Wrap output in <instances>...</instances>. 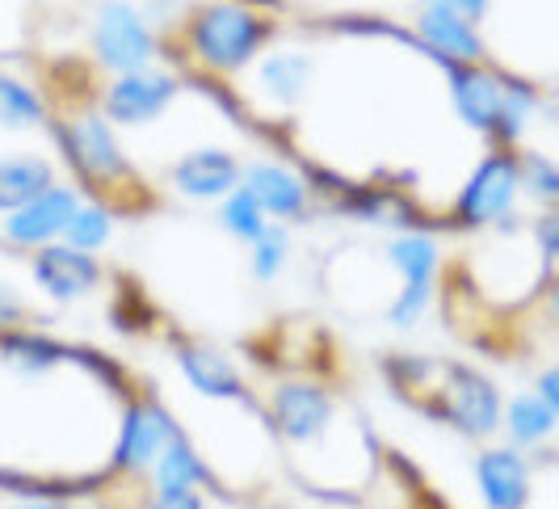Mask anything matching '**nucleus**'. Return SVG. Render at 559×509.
<instances>
[{
    "label": "nucleus",
    "instance_id": "obj_1",
    "mask_svg": "<svg viewBox=\"0 0 559 509\" xmlns=\"http://www.w3.org/2000/svg\"><path fill=\"white\" fill-rule=\"evenodd\" d=\"M265 17L252 13L249 4L240 0H215L190 22V47L194 56L215 68V72H231V68H245L252 59V51L265 43Z\"/></svg>",
    "mask_w": 559,
    "mask_h": 509
},
{
    "label": "nucleus",
    "instance_id": "obj_2",
    "mask_svg": "<svg viewBox=\"0 0 559 509\" xmlns=\"http://www.w3.org/2000/svg\"><path fill=\"white\" fill-rule=\"evenodd\" d=\"M93 47L97 59L114 68V72H143L152 63V29L143 22V13H135L127 0H106L97 9V26H93Z\"/></svg>",
    "mask_w": 559,
    "mask_h": 509
},
{
    "label": "nucleus",
    "instance_id": "obj_3",
    "mask_svg": "<svg viewBox=\"0 0 559 509\" xmlns=\"http://www.w3.org/2000/svg\"><path fill=\"white\" fill-rule=\"evenodd\" d=\"M518 181H522V173H518L513 156H504V152L488 156L459 199V220L467 227H488L509 220L513 199H518Z\"/></svg>",
    "mask_w": 559,
    "mask_h": 509
},
{
    "label": "nucleus",
    "instance_id": "obj_4",
    "mask_svg": "<svg viewBox=\"0 0 559 509\" xmlns=\"http://www.w3.org/2000/svg\"><path fill=\"white\" fill-rule=\"evenodd\" d=\"M438 396H442V409H447V417L463 434H472V438H488L497 425H501V400H497V388L476 375V370L467 367H447L442 370V388H438Z\"/></svg>",
    "mask_w": 559,
    "mask_h": 509
},
{
    "label": "nucleus",
    "instance_id": "obj_5",
    "mask_svg": "<svg viewBox=\"0 0 559 509\" xmlns=\"http://www.w3.org/2000/svg\"><path fill=\"white\" fill-rule=\"evenodd\" d=\"M173 97H177V76L143 68V72L118 76L106 88V114H110V122H122V127H143V122L160 118Z\"/></svg>",
    "mask_w": 559,
    "mask_h": 509
},
{
    "label": "nucleus",
    "instance_id": "obj_6",
    "mask_svg": "<svg viewBox=\"0 0 559 509\" xmlns=\"http://www.w3.org/2000/svg\"><path fill=\"white\" fill-rule=\"evenodd\" d=\"M76 206H81V202H76V190H72V186H51V190H43L34 202L17 206V211L9 215L4 236H9L13 245H51L56 236H63V227L76 215Z\"/></svg>",
    "mask_w": 559,
    "mask_h": 509
},
{
    "label": "nucleus",
    "instance_id": "obj_7",
    "mask_svg": "<svg viewBox=\"0 0 559 509\" xmlns=\"http://www.w3.org/2000/svg\"><path fill=\"white\" fill-rule=\"evenodd\" d=\"M63 143H68L72 165H76L88 181H118V177L127 173V161H122V152H118V143H114L110 127H106L97 114L72 118L68 131H63Z\"/></svg>",
    "mask_w": 559,
    "mask_h": 509
},
{
    "label": "nucleus",
    "instance_id": "obj_8",
    "mask_svg": "<svg viewBox=\"0 0 559 509\" xmlns=\"http://www.w3.org/2000/svg\"><path fill=\"white\" fill-rule=\"evenodd\" d=\"M177 438V429L168 422L165 409L156 404H131L127 409V422H122V438H118V463L127 472H143L152 467L160 451Z\"/></svg>",
    "mask_w": 559,
    "mask_h": 509
},
{
    "label": "nucleus",
    "instance_id": "obj_9",
    "mask_svg": "<svg viewBox=\"0 0 559 509\" xmlns=\"http://www.w3.org/2000/svg\"><path fill=\"white\" fill-rule=\"evenodd\" d=\"M34 279L51 299H81L97 286V261L68 245H47L34 257Z\"/></svg>",
    "mask_w": 559,
    "mask_h": 509
},
{
    "label": "nucleus",
    "instance_id": "obj_10",
    "mask_svg": "<svg viewBox=\"0 0 559 509\" xmlns=\"http://www.w3.org/2000/svg\"><path fill=\"white\" fill-rule=\"evenodd\" d=\"M476 481L488 509H526L531 501V476H526V463L522 454L497 447V451H484L476 459Z\"/></svg>",
    "mask_w": 559,
    "mask_h": 509
},
{
    "label": "nucleus",
    "instance_id": "obj_11",
    "mask_svg": "<svg viewBox=\"0 0 559 509\" xmlns=\"http://www.w3.org/2000/svg\"><path fill=\"white\" fill-rule=\"evenodd\" d=\"M329 417H333V404L311 383H286V388L274 392V425L290 442L320 438L329 429Z\"/></svg>",
    "mask_w": 559,
    "mask_h": 509
},
{
    "label": "nucleus",
    "instance_id": "obj_12",
    "mask_svg": "<svg viewBox=\"0 0 559 509\" xmlns=\"http://www.w3.org/2000/svg\"><path fill=\"white\" fill-rule=\"evenodd\" d=\"M236 181H240V165H236V156H227L219 147L190 152L173 169V186L186 199H224V194L236 190Z\"/></svg>",
    "mask_w": 559,
    "mask_h": 509
},
{
    "label": "nucleus",
    "instance_id": "obj_13",
    "mask_svg": "<svg viewBox=\"0 0 559 509\" xmlns=\"http://www.w3.org/2000/svg\"><path fill=\"white\" fill-rule=\"evenodd\" d=\"M245 177V190H249L257 206L265 215H278V220H299L308 211V186L282 165H249L240 169Z\"/></svg>",
    "mask_w": 559,
    "mask_h": 509
},
{
    "label": "nucleus",
    "instance_id": "obj_14",
    "mask_svg": "<svg viewBox=\"0 0 559 509\" xmlns=\"http://www.w3.org/2000/svg\"><path fill=\"white\" fill-rule=\"evenodd\" d=\"M420 34H425V43L438 56L454 59V63H479V56H484L479 34L472 29V22H463L447 0H425V9H420Z\"/></svg>",
    "mask_w": 559,
    "mask_h": 509
},
{
    "label": "nucleus",
    "instance_id": "obj_15",
    "mask_svg": "<svg viewBox=\"0 0 559 509\" xmlns=\"http://www.w3.org/2000/svg\"><path fill=\"white\" fill-rule=\"evenodd\" d=\"M504 85L497 72L479 68V63H454V106L459 114L479 127V131H492L497 110H501Z\"/></svg>",
    "mask_w": 559,
    "mask_h": 509
},
{
    "label": "nucleus",
    "instance_id": "obj_16",
    "mask_svg": "<svg viewBox=\"0 0 559 509\" xmlns=\"http://www.w3.org/2000/svg\"><path fill=\"white\" fill-rule=\"evenodd\" d=\"M56 186V169L43 156H4L0 161V211H17Z\"/></svg>",
    "mask_w": 559,
    "mask_h": 509
},
{
    "label": "nucleus",
    "instance_id": "obj_17",
    "mask_svg": "<svg viewBox=\"0 0 559 509\" xmlns=\"http://www.w3.org/2000/svg\"><path fill=\"white\" fill-rule=\"evenodd\" d=\"M181 370L186 379L194 383V392L211 400H227V396H240V375L231 367V358H224L219 350H206V345H186L181 350Z\"/></svg>",
    "mask_w": 559,
    "mask_h": 509
},
{
    "label": "nucleus",
    "instance_id": "obj_18",
    "mask_svg": "<svg viewBox=\"0 0 559 509\" xmlns=\"http://www.w3.org/2000/svg\"><path fill=\"white\" fill-rule=\"evenodd\" d=\"M152 472H156V488L160 493H194L198 484H206L202 459L181 438H173L165 451H160V459L152 463Z\"/></svg>",
    "mask_w": 559,
    "mask_h": 509
},
{
    "label": "nucleus",
    "instance_id": "obj_19",
    "mask_svg": "<svg viewBox=\"0 0 559 509\" xmlns=\"http://www.w3.org/2000/svg\"><path fill=\"white\" fill-rule=\"evenodd\" d=\"M388 261L400 270L404 286H433L438 274V245L429 236H400L388 245Z\"/></svg>",
    "mask_w": 559,
    "mask_h": 509
},
{
    "label": "nucleus",
    "instance_id": "obj_20",
    "mask_svg": "<svg viewBox=\"0 0 559 509\" xmlns=\"http://www.w3.org/2000/svg\"><path fill=\"white\" fill-rule=\"evenodd\" d=\"M504 425H509L513 447H538V442H547L551 429H556V409L543 404L534 392H526V396H518L509 404V422Z\"/></svg>",
    "mask_w": 559,
    "mask_h": 509
},
{
    "label": "nucleus",
    "instance_id": "obj_21",
    "mask_svg": "<svg viewBox=\"0 0 559 509\" xmlns=\"http://www.w3.org/2000/svg\"><path fill=\"white\" fill-rule=\"evenodd\" d=\"M261 88L270 93V97H278V102H299V93L308 88V76H311V63L304 56H295V51H282V56H270L261 63Z\"/></svg>",
    "mask_w": 559,
    "mask_h": 509
},
{
    "label": "nucleus",
    "instance_id": "obj_22",
    "mask_svg": "<svg viewBox=\"0 0 559 509\" xmlns=\"http://www.w3.org/2000/svg\"><path fill=\"white\" fill-rule=\"evenodd\" d=\"M38 122H43L38 97L22 81L0 76V127L4 131H26V127H38Z\"/></svg>",
    "mask_w": 559,
    "mask_h": 509
},
{
    "label": "nucleus",
    "instance_id": "obj_23",
    "mask_svg": "<svg viewBox=\"0 0 559 509\" xmlns=\"http://www.w3.org/2000/svg\"><path fill=\"white\" fill-rule=\"evenodd\" d=\"M219 224H224L227 232L236 236V240H249V245L257 240V236H261V232H265V227H270V224H265V211L257 206V199H252L245 186H236V190H231V194L224 199Z\"/></svg>",
    "mask_w": 559,
    "mask_h": 509
},
{
    "label": "nucleus",
    "instance_id": "obj_24",
    "mask_svg": "<svg viewBox=\"0 0 559 509\" xmlns=\"http://www.w3.org/2000/svg\"><path fill=\"white\" fill-rule=\"evenodd\" d=\"M68 236V249H81V253H97L106 240H110V211L106 206H76V215L63 227Z\"/></svg>",
    "mask_w": 559,
    "mask_h": 509
},
{
    "label": "nucleus",
    "instance_id": "obj_25",
    "mask_svg": "<svg viewBox=\"0 0 559 509\" xmlns=\"http://www.w3.org/2000/svg\"><path fill=\"white\" fill-rule=\"evenodd\" d=\"M531 110H534L531 88H522V85L504 88L501 110H497V122H492V131H497L504 143H518L522 135H526V127H531Z\"/></svg>",
    "mask_w": 559,
    "mask_h": 509
},
{
    "label": "nucleus",
    "instance_id": "obj_26",
    "mask_svg": "<svg viewBox=\"0 0 559 509\" xmlns=\"http://www.w3.org/2000/svg\"><path fill=\"white\" fill-rule=\"evenodd\" d=\"M286 257H290L286 232H282V227H265V232L252 240V274H257V279H274L282 265H286Z\"/></svg>",
    "mask_w": 559,
    "mask_h": 509
},
{
    "label": "nucleus",
    "instance_id": "obj_27",
    "mask_svg": "<svg viewBox=\"0 0 559 509\" xmlns=\"http://www.w3.org/2000/svg\"><path fill=\"white\" fill-rule=\"evenodd\" d=\"M429 295H433V286H404L392 299V308H388V320L395 329H413L425 316V308H429Z\"/></svg>",
    "mask_w": 559,
    "mask_h": 509
},
{
    "label": "nucleus",
    "instance_id": "obj_28",
    "mask_svg": "<svg viewBox=\"0 0 559 509\" xmlns=\"http://www.w3.org/2000/svg\"><path fill=\"white\" fill-rule=\"evenodd\" d=\"M518 173L526 177V190H534L543 202H556L559 194V173L547 156H531L526 165H518Z\"/></svg>",
    "mask_w": 559,
    "mask_h": 509
},
{
    "label": "nucleus",
    "instance_id": "obj_29",
    "mask_svg": "<svg viewBox=\"0 0 559 509\" xmlns=\"http://www.w3.org/2000/svg\"><path fill=\"white\" fill-rule=\"evenodd\" d=\"M534 236H538V245H543V261L551 265V261H556V249H559V220L556 215H543L538 227H534Z\"/></svg>",
    "mask_w": 559,
    "mask_h": 509
},
{
    "label": "nucleus",
    "instance_id": "obj_30",
    "mask_svg": "<svg viewBox=\"0 0 559 509\" xmlns=\"http://www.w3.org/2000/svg\"><path fill=\"white\" fill-rule=\"evenodd\" d=\"M152 509H202V501H198L194 493H160L152 501Z\"/></svg>",
    "mask_w": 559,
    "mask_h": 509
},
{
    "label": "nucleus",
    "instance_id": "obj_31",
    "mask_svg": "<svg viewBox=\"0 0 559 509\" xmlns=\"http://www.w3.org/2000/svg\"><path fill=\"white\" fill-rule=\"evenodd\" d=\"M17 316H22V299L9 286H0V329H9Z\"/></svg>",
    "mask_w": 559,
    "mask_h": 509
},
{
    "label": "nucleus",
    "instance_id": "obj_32",
    "mask_svg": "<svg viewBox=\"0 0 559 509\" xmlns=\"http://www.w3.org/2000/svg\"><path fill=\"white\" fill-rule=\"evenodd\" d=\"M447 4L463 17V22H479V17L488 13V0H447Z\"/></svg>",
    "mask_w": 559,
    "mask_h": 509
},
{
    "label": "nucleus",
    "instance_id": "obj_33",
    "mask_svg": "<svg viewBox=\"0 0 559 509\" xmlns=\"http://www.w3.org/2000/svg\"><path fill=\"white\" fill-rule=\"evenodd\" d=\"M538 400L551 404V409H559V375L556 370H547V375L538 379Z\"/></svg>",
    "mask_w": 559,
    "mask_h": 509
},
{
    "label": "nucleus",
    "instance_id": "obj_34",
    "mask_svg": "<svg viewBox=\"0 0 559 509\" xmlns=\"http://www.w3.org/2000/svg\"><path fill=\"white\" fill-rule=\"evenodd\" d=\"M173 9H177V0H147V17H143V22H156V26H165Z\"/></svg>",
    "mask_w": 559,
    "mask_h": 509
},
{
    "label": "nucleus",
    "instance_id": "obj_35",
    "mask_svg": "<svg viewBox=\"0 0 559 509\" xmlns=\"http://www.w3.org/2000/svg\"><path fill=\"white\" fill-rule=\"evenodd\" d=\"M13 509H59L56 501H29V506H13Z\"/></svg>",
    "mask_w": 559,
    "mask_h": 509
}]
</instances>
